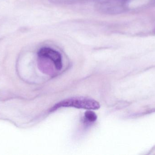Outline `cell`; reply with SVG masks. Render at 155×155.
<instances>
[{
  "label": "cell",
  "instance_id": "obj_1",
  "mask_svg": "<svg viewBox=\"0 0 155 155\" xmlns=\"http://www.w3.org/2000/svg\"><path fill=\"white\" fill-rule=\"evenodd\" d=\"M72 107L87 110H97L100 104L96 100L84 97H74L67 98L56 103L51 107L50 112H53L61 107Z\"/></svg>",
  "mask_w": 155,
  "mask_h": 155
},
{
  "label": "cell",
  "instance_id": "obj_2",
  "mask_svg": "<svg viewBox=\"0 0 155 155\" xmlns=\"http://www.w3.org/2000/svg\"><path fill=\"white\" fill-rule=\"evenodd\" d=\"M39 57L48 59L53 63L57 70H61L63 67L62 59L60 52L49 47L41 48L38 52Z\"/></svg>",
  "mask_w": 155,
  "mask_h": 155
},
{
  "label": "cell",
  "instance_id": "obj_3",
  "mask_svg": "<svg viewBox=\"0 0 155 155\" xmlns=\"http://www.w3.org/2000/svg\"><path fill=\"white\" fill-rule=\"evenodd\" d=\"M85 118L90 123H94L96 121L97 116L95 113L92 111H87L85 113Z\"/></svg>",
  "mask_w": 155,
  "mask_h": 155
}]
</instances>
